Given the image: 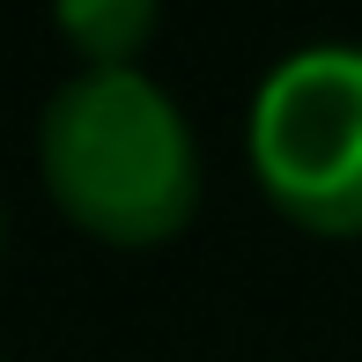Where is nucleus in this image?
Wrapping results in <instances>:
<instances>
[{
    "label": "nucleus",
    "mask_w": 362,
    "mask_h": 362,
    "mask_svg": "<svg viewBox=\"0 0 362 362\" xmlns=\"http://www.w3.org/2000/svg\"><path fill=\"white\" fill-rule=\"evenodd\" d=\"M37 170L81 237L148 252L200 207V141L141 67H81L37 119Z\"/></svg>",
    "instance_id": "nucleus-1"
},
{
    "label": "nucleus",
    "mask_w": 362,
    "mask_h": 362,
    "mask_svg": "<svg viewBox=\"0 0 362 362\" xmlns=\"http://www.w3.org/2000/svg\"><path fill=\"white\" fill-rule=\"evenodd\" d=\"M259 192L303 237H362V45H303L244 119Z\"/></svg>",
    "instance_id": "nucleus-2"
},
{
    "label": "nucleus",
    "mask_w": 362,
    "mask_h": 362,
    "mask_svg": "<svg viewBox=\"0 0 362 362\" xmlns=\"http://www.w3.org/2000/svg\"><path fill=\"white\" fill-rule=\"evenodd\" d=\"M52 23L81 67H134L156 45L163 0H52Z\"/></svg>",
    "instance_id": "nucleus-3"
}]
</instances>
